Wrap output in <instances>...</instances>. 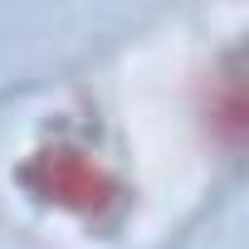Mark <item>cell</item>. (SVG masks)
<instances>
[{
	"label": "cell",
	"instance_id": "cell-1",
	"mask_svg": "<svg viewBox=\"0 0 249 249\" xmlns=\"http://www.w3.org/2000/svg\"><path fill=\"white\" fill-rule=\"evenodd\" d=\"M25 186L39 200H54L59 210H73L88 220L103 215L107 205H117V176L78 142H49V147L30 152Z\"/></svg>",
	"mask_w": 249,
	"mask_h": 249
}]
</instances>
